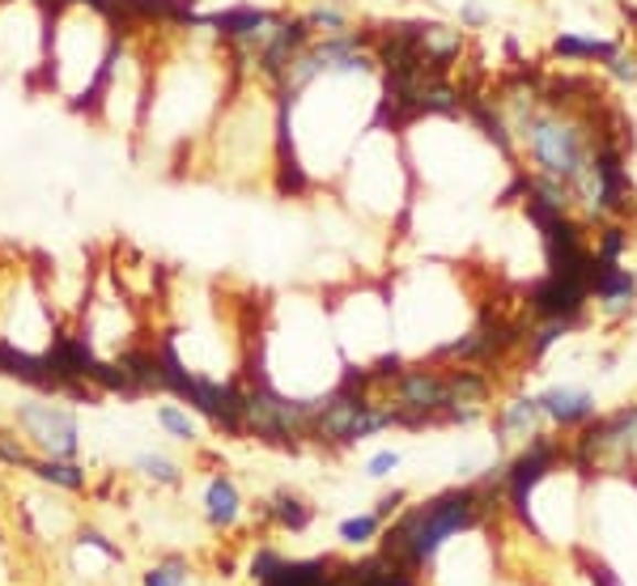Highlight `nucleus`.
<instances>
[{"label": "nucleus", "mask_w": 637, "mask_h": 586, "mask_svg": "<svg viewBox=\"0 0 637 586\" xmlns=\"http://www.w3.org/2000/svg\"><path fill=\"white\" fill-rule=\"evenodd\" d=\"M501 510H506L501 493L489 480H468V484H455L443 493H429L425 502L404 505L391 519L383 540H379V553H387V557H395L400 565H408L425 578V569L434 565V557L455 535L489 528Z\"/></svg>", "instance_id": "f257e3e1"}, {"label": "nucleus", "mask_w": 637, "mask_h": 586, "mask_svg": "<svg viewBox=\"0 0 637 586\" xmlns=\"http://www.w3.org/2000/svg\"><path fill=\"white\" fill-rule=\"evenodd\" d=\"M540 434H549V417H544V408H540V399L535 395H506L498 404V438L501 447H527L531 438H540Z\"/></svg>", "instance_id": "423d86ee"}, {"label": "nucleus", "mask_w": 637, "mask_h": 586, "mask_svg": "<svg viewBox=\"0 0 637 586\" xmlns=\"http://www.w3.org/2000/svg\"><path fill=\"white\" fill-rule=\"evenodd\" d=\"M582 574H586V583L591 586H625L620 583V574H616V565H608L604 557H591L582 565Z\"/></svg>", "instance_id": "4be33fe9"}, {"label": "nucleus", "mask_w": 637, "mask_h": 586, "mask_svg": "<svg viewBox=\"0 0 637 586\" xmlns=\"http://www.w3.org/2000/svg\"><path fill=\"white\" fill-rule=\"evenodd\" d=\"M137 468L145 476H153V480H162V484H179V464L167 459V455H140Z\"/></svg>", "instance_id": "a211bd4d"}, {"label": "nucleus", "mask_w": 637, "mask_h": 586, "mask_svg": "<svg viewBox=\"0 0 637 586\" xmlns=\"http://www.w3.org/2000/svg\"><path fill=\"white\" fill-rule=\"evenodd\" d=\"M264 510H268V519H273L277 528L289 531V535H302V531L315 523V510H310V502H306L302 493H289V489L273 493V498L264 502Z\"/></svg>", "instance_id": "9b49d317"}, {"label": "nucleus", "mask_w": 637, "mask_h": 586, "mask_svg": "<svg viewBox=\"0 0 637 586\" xmlns=\"http://www.w3.org/2000/svg\"><path fill=\"white\" fill-rule=\"evenodd\" d=\"M595 111L591 115L553 111V107L540 103L531 115H523L514 124V132H519V153L527 158V170L556 174V179L574 183L586 170V162H591V149H595Z\"/></svg>", "instance_id": "f03ea898"}, {"label": "nucleus", "mask_w": 637, "mask_h": 586, "mask_svg": "<svg viewBox=\"0 0 637 586\" xmlns=\"http://www.w3.org/2000/svg\"><path fill=\"white\" fill-rule=\"evenodd\" d=\"M591 307L599 310L608 323H629L637 315V273L634 268L595 259V268H591Z\"/></svg>", "instance_id": "7ed1b4c3"}, {"label": "nucleus", "mask_w": 637, "mask_h": 586, "mask_svg": "<svg viewBox=\"0 0 637 586\" xmlns=\"http://www.w3.org/2000/svg\"><path fill=\"white\" fill-rule=\"evenodd\" d=\"M383 531H387V523H383L374 510H365V514L344 519V523L336 528V535H340V544H349V548H379Z\"/></svg>", "instance_id": "ddd939ff"}, {"label": "nucleus", "mask_w": 637, "mask_h": 586, "mask_svg": "<svg viewBox=\"0 0 637 586\" xmlns=\"http://www.w3.org/2000/svg\"><path fill=\"white\" fill-rule=\"evenodd\" d=\"M604 77H608L612 85H629V89H634L637 85V47L634 43H620V52L604 64Z\"/></svg>", "instance_id": "2eb2a0df"}, {"label": "nucleus", "mask_w": 637, "mask_h": 586, "mask_svg": "<svg viewBox=\"0 0 637 586\" xmlns=\"http://www.w3.org/2000/svg\"><path fill=\"white\" fill-rule=\"evenodd\" d=\"M328 578H332V561L310 557V561H285V569H280L277 578H268V583L259 586H328Z\"/></svg>", "instance_id": "f8f14e48"}, {"label": "nucleus", "mask_w": 637, "mask_h": 586, "mask_svg": "<svg viewBox=\"0 0 637 586\" xmlns=\"http://www.w3.org/2000/svg\"><path fill=\"white\" fill-rule=\"evenodd\" d=\"M158 420H162V429H167L170 438H179V443H195V434H200L195 420L188 417L179 404H162V408H158Z\"/></svg>", "instance_id": "dca6fc26"}, {"label": "nucleus", "mask_w": 637, "mask_h": 586, "mask_svg": "<svg viewBox=\"0 0 637 586\" xmlns=\"http://www.w3.org/2000/svg\"><path fill=\"white\" fill-rule=\"evenodd\" d=\"M332 4H344V9H349V4H353V0H332Z\"/></svg>", "instance_id": "bb28decb"}, {"label": "nucleus", "mask_w": 637, "mask_h": 586, "mask_svg": "<svg viewBox=\"0 0 637 586\" xmlns=\"http://www.w3.org/2000/svg\"><path fill=\"white\" fill-rule=\"evenodd\" d=\"M400 468H404V450H374V455L361 464L365 480H387V476L400 472Z\"/></svg>", "instance_id": "f3484780"}, {"label": "nucleus", "mask_w": 637, "mask_h": 586, "mask_svg": "<svg viewBox=\"0 0 637 586\" xmlns=\"http://www.w3.org/2000/svg\"><path fill=\"white\" fill-rule=\"evenodd\" d=\"M238 514H243V493H238V484H234L230 476L209 480V489H204V519H209L213 528H230Z\"/></svg>", "instance_id": "9d476101"}, {"label": "nucleus", "mask_w": 637, "mask_h": 586, "mask_svg": "<svg viewBox=\"0 0 637 586\" xmlns=\"http://www.w3.org/2000/svg\"><path fill=\"white\" fill-rule=\"evenodd\" d=\"M489 22H493V13H489L480 0H464V4H459V26L464 30H485Z\"/></svg>", "instance_id": "5701e85b"}, {"label": "nucleus", "mask_w": 637, "mask_h": 586, "mask_svg": "<svg viewBox=\"0 0 637 586\" xmlns=\"http://www.w3.org/2000/svg\"><path fill=\"white\" fill-rule=\"evenodd\" d=\"M306 22H310V30L315 34H344V30H353V22H349V9L344 4H332V0H319V4H310L302 13Z\"/></svg>", "instance_id": "4468645a"}, {"label": "nucleus", "mask_w": 637, "mask_h": 586, "mask_svg": "<svg viewBox=\"0 0 637 586\" xmlns=\"http://www.w3.org/2000/svg\"><path fill=\"white\" fill-rule=\"evenodd\" d=\"M620 43L625 39H591V34H578V30H561L553 43H549V56L556 60V64H608L616 52H620Z\"/></svg>", "instance_id": "1a4fd4ad"}, {"label": "nucleus", "mask_w": 637, "mask_h": 586, "mask_svg": "<svg viewBox=\"0 0 637 586\" xmlns=\"http://www.w3.org/2000/svg\"><path fill=\"white\" fill-rule=\"evenodd\" d=\"M616 13H620V22H625V34L634 39V47H637V4H634V0H620V4H616Z\"/></svg>", "instance_id": "393cba45"}, {"label": "nucleus", "mask_w": 637, "mask_h": 586, "mask_svg": "<svg viewBox=\"0 0 637 586\" xmlns=\"http://www.w3.org/2000/svg\"><path fill=\"white\" fill-rule=\"evenodd\" d=\"M34 472L43 476V480H52V484H64V489H82V468H73V464H30Z\"/></svg>", "instance_id": "6ab92c4d"}, {"label": "nucleus", "mask_w": 637, "mask_h": 586, "mask_svg": "<svg viewBox=\"0 0 637 586\" xmlns=\"http://www.w3.org/2000/svg\"><path fill=\"white\" fill-rule=\"evenodd\" d=\"M145 586H188V565L183 561H162L145 574Z\"/></svg>", "instance_id": "aec40b11"}, {"label": "nucleus", "mask_w": 637, "mask_h": 586, "mask_svg": "<svg viewBox=\"0 0 637 586\" xmlns=\"http://www.w3.org/2000/svg\"><path fill=\"white\" fill-rule=\"evenodd\" d=\"M0 459H9L13 468H30L26 450H18V447H13V443H0Z\"/></svg>", "instance_id": "a878e982"}, {"label": "nucleus", "mask_w": 637, "mask_h": 586, "mask_svg": "<svg viewBox=\"0 0 637 586\" xmlns=\"http://www.w3.org/2000/svg\"><path fill=\"white\" fill-rule=\"evenodd\" d=\"M22 420L30 425V434L52 450V455H73L77 450V429H73V417L60 413V408H47V404H26L22 408Z\"/></svg>", "instance_id": "6e6552de"}, {"label": "nucleus", "mask_w": 637, "mask_h": 586, "mask_svg": "<svg viewBox=\"0 0 637 586\" xmlns=\"http://www.w3.org/2000/svg\"><path fill=\"white\" fill-rule=\"evenodd\" d=\"M446 387H450V408H471L485 413L498 399V374L480 370V365H443Z\"/></svg>", "instance_id": "0eeeda50"}, {"label": "nucleus", "mask_w": 637, "mask_h": 586, "mask_svg": "<svg viewBox=\"0 0 637 586\" xmlns=\"http://www.w3.org/2000/svg\"><path fill=\"white\" fill-rule=\"evenodd\" d=\"M43 4H56V0H43Z\"/></svg>", "instance_id": "cd10ccee"}, {"label": "nucleus", "mask_w": 637, "mask_h": 586, "mask_svg": "<svg viewBox=\"0 0 637 586\" xmlns=\"http://www.w3.org/2000/svg\"><path fill=\"white\" fill-rule=\"evenodd\" d=\"M404 505H408V493H404V489H387V493H379V502L370 505V510H374L383 523H391V519H395Z\"/></svg>", "instance_id": "b1692460"}, {"label": "nucleus", "mask_w": 637, "mask_h": 586, "mask_svg": "<svg viewBox=\"0 0 637 586\" xmlns=\"http://www.w3.org/2000/svg\"><path fill=\"white\" fill-rule=\"evenodd\" d=\"M413 34H416V60H421L425 73L450 77L464 64V56H468L464 30L446 26L438 18H413Z\"/></svg>", "instance_id": "20e7f679"}, {"label": "nucleus", "mask_w": 637, "mask_h": 586, "mask_svg": "<svg viewBox=\"0 0 637 586\" xmlns=\"http://www.w3.org/2000/svg\"><path fill=\"white\" fill-rule=\"evenodd\" d=\"M535 399H540L549 425H556L561 434H574V429H582V425H591V420L599 417L595 391L578 387V383H553V387L535 391Z\"/></svg>", "instance_id": "39448f33"}, {"label": "nucleus", "mask_w": 637, "mask_h": 586, "mask_svg": "<svg viewBox=\"0 0 637 586\" xmlns=\"http://www.w3.org/2000/svg\"><path fill=\"white\" fill-rule=\"evenodd\" d=\"M285 561H289V557H280L277 548H259V553H255V561H251V574H255V583H268V578H277L280 569H285Z\"/></svg>", "instance_id": "412c9836"}]
</instances>
